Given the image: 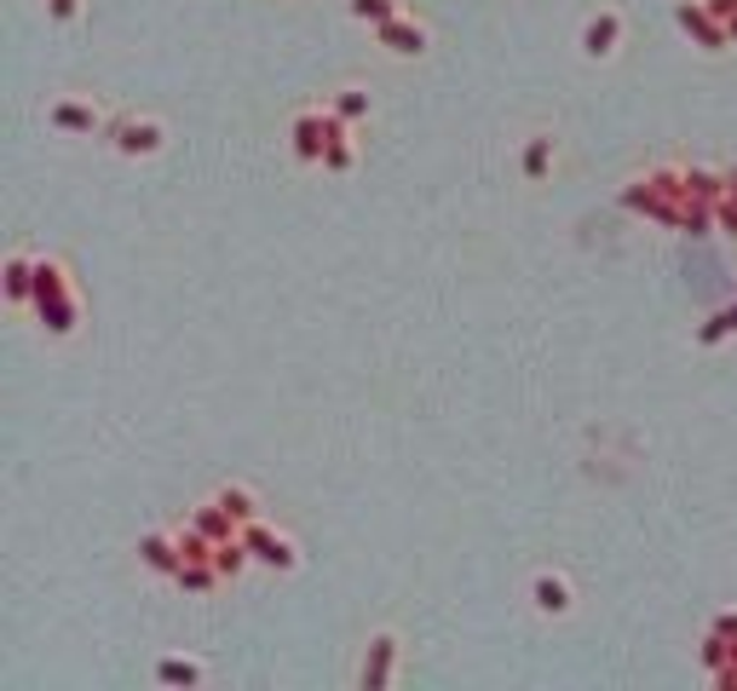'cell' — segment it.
Listing matches in <instances>:
<instances>
[{"label":"cell","mask_w":737,"mask_h":691,"mask_svg":"<svg viewBox=\"0 0 737 691\" xmlns=\"http://www.w3.org/2000/svg\"><path fill=\"white\" fill-rule=\"evenodd\" d=\"M622 207L628 214H646L668 231H680V207H686V167H657V173H640L628 191H622Z\"/></svg>","instance_id":"cell-1"},{"label":"cell","mask_w":737,"mask_h":691,"mask_svg":"<svg viewBox=\"0 0 737 691\" xmlns=\"http://www.w3.org/2000/svg\"><path fill=\"white\" fill-rule=\"evenodd\" d=\"M243 542H248V553H254V565H265V571H299V547H294V536H283V531H272V525H259V518H248V525H243Z\"/></svg>","instance_id":"cell-4"},{"label":"cell","mask_w":737,"mask_h":691,"mask_svg":"<svg viewBox=\"0 0 737 691\" xmlns=\"http://www.w3.org/2000/svg\"><path fill=\"white\" fill-rule=\"evenodd\" d=\"M323 167H328V173H352V167H357V150H352V138H346V133L323 150Z\"/></svg>","instance_id":"cell-26"},{"label":"cell","mask_w":737,"mask_h":691,"mask_svg":"<svg viewBox=\"0 0 737 691\" xmlns=\"http://www.w3.org/2000/svg\"><path fill=\"white\" fill-rule=\"evenodd\" d=\"M675 23L691 35V47H702V52H726V47H731V29L709 12V0H680V7H675Z\"/></svg>","instance_id":"cell-5"},{"label":"cell","mask_w":737,"mask_h":691,"mask_svg":"<svg viewBox=\"0 0 737 691\" xmlns=\"http://www.w3.org/2000/svg\"><path fill=\"white\" fill-rule=\"evenodd\" d=\"M397 12H404V0H352V18H357V23H368V29L392 23Z\"/></svg>","instance_id":"cell-24"},{"label":"cell","mask_w":737,"mask_h":691,"mask_svg":"<svg viewBox=\"0 0 737 691\" xmlns=\"http://www.w3.org/2000/svg\"><path fill=\"white\" fill-rule=\"evenodd\" d=\"M341 133H346V121L334 116V110H299V121H294V156L317 167L323 150H328Z\"/></svg>","instance_id":"cell-3"},{"label":"cell","mask_w":737,"mask_h":691,"mask_svg":"<svg viewBox=\"0 0 737 691\" xmlns=\"http://www.w3.org/2000/svg\"><path fill=\"white\" fill-rule=\"evenodd\" d=\"M190 525L203 531V536H208L214 547H219V542H230V536H243V525H237V518H230V513H225L219 502H203V507L190 513Z\"/></svg>","instance_id":"cell-14"},{"label":"cell","mask_w":737,"mask_h":691,"mask_svg":"<svg viewBox=\"0 0 737 691\" xmlns=\"http://www.w3.org/2000/svg\"><path fill=\"white\" fill-rule=\"evenodd\" d=\"M553 162H559V138L553 133H530L524 150H519V173H524L530 185H542L548 173H553Z\"/></svg>","instance_id":"cell-11"},{"label":"cell","mask_w":737,"mask_h":691,"mask_svg":"<svg viewBox=\"0 0 737 691\" xmlns=\"http://www.w3.org/2000/svg\"><path fill=\"white\" fill-rule=\"evenodd\" d=\"M156 680H161V685H203L208 669L196 663V656H161V663H156Z\"/></svg>","instance_id":"cell-21"},{"label":"cell","mask_w":737,"mask_h":691,"mask_svg":"<svg viewBox=\"0 0 737 691\" xmlns=\"http://www.w3.org/2000/svg\"><path fill=\"white\" fill-rule=\"evenodd\" d=\"M731 334H737V300H726L720 311H709V318L697 323L691 340H697V346H720V340H731Z\"/></svg>","instance_id":"cell-20"},{"label":"cell","mask_w":737,"mask_h":691,"mask_svg":"<svg viewBox=\"0 0 737 691\" xmlns=\"http://www.w3.org/2000/svg\"><path fill=\"white\" fill-rule=\"evenodd\" d=\"M36 318H41V329H47V334H58V340H70V334L81 329V300H76V294H58V300H41V305H36Z\"/></svg>","instance_id":"cell-12"},{"label":"cell","mask_w":737,"mask_h":691,"mask_svg":"<svg viewBox=\"0 0 737 691\" xmlns=\"http://www.w3.org/2000/svg\"><path fill=\"white\" fill-rule=\"evenodd\" d=\"M105 138H110V150L116 156H156L161 145H167V127L161 121H150V116H116L110 127H105Z\"/></svg>","instance_id":"cell-2"},{"label":"cell","mask_w":737,"mask_h":691,"mask_svg":"<svg viewBox=\"0 0 737 691\" xmlns=\"http://www.w3.org/2000/svg\"><path fill=\"white\" fill-rule=\"evenodd\" d=\"M715 231H720V220H715V202L686 196V207H680V236L702 242V236H715Z\"/></svg>","instance_id":"cell-16"},{"label":"cell","mask_w":737,"mask_h":691,"mask_svg":"<svg viewBox=\"0 0 737 691\" xmlns=\"http://www.w3.org/2000/svg\"><path fill=\"white\" fill-rule=\"evenodd\" d=\"M530 605L542 611V616H571L577 594H571V582H564L559 571H542V576L530 582Z\"/></svg>","instance_id":"cell-10"},{"label":"cell","mask_w":737,"mask_h":691,"mask_svg":"<svg viewBox=\"0 0 737 691\" xmlns=\"http://www.w3.org/2000/svg\"><path fill=\"white\" fill-rule=\"evenodd\" d=\"M47 12H52L58 23H70V18L81 12V0H47Z\"/></svg>","instance_id":"cell-28"},{"label":"cell","mask_w":737,"mask_h":691,"mask_svg":"<svg viewBox=\"0 0 737 691\" xmlns=\"http://www.w3.org/2000/svg\"><path fill=\"white\" fill-rule=\"evenodd\" d=\"M726 29H731V47H737V12H731V18H726Z\"/></svg>","instance_id":"cell-31"},{"label":"cell","mask_w":737,"mask_h":691,"mask_svg":"<svg viewBox=\"0 0 737 691\" xmlns=\"http://www.w3.org/2000/svg\"><path fill=\"white\" fill-rule=\"evenodd\" d=\"M139 565L156 576H179V565H185L179 536H139Z\"/></svg>","instance_id":"cell-13"},{"label":"cell","mask_w":737,"mask_h":691,"mask_svg":"<svg viewBox=\"0 0 737 691\" xmlns=\"http://www.w3.org/2000/svg\"><path fill=\"white\" fill-rule=\"evenodd\" d=\"M726 191H731V196H737V167H731V173H726Z\"/></svg>","instance_id":"cell-30"},{"label":"cell","mask_w":737,"mask_h":691,"mask_svg":"<svg viewBox=\"0 0 737 691\" xmlns=\"http://www.w3.org/2000/svg\"><path fill=\"white\" fill-rule=\"evenodd\" d=\"M214 502H219V507H225L230 518H237V525H248V518H259V496L248 490V484H225V490H219Z\"/></svg>","instance_id":"cell-22"},{"label":"cell","mask_w":737,"mask_h":691,"mask_svg":"<svg viewBox=\"0 0 737 691\" xmlns=\"http://www.w3.org/2000/svg\"><path fill=\"white\" fill-rule=\"evenodd\" d=\"M47 121H52L58 133H76V138H92V133L110 127L105 116H98V104H87V98H58L52 110H47Z\"/></svg>","instance_id":"cell-7"},{"label":"cell","mask_w":737,"mask_h":691,"mask_svg":"<svg viewBox=\"0 0 737 691\" xmlns=\"http://www.w3.org/2000/svg\"><path fill=\"white\" fill-rule=\"evenodd\" d=\"M58 294H76L70 289V265H63V260H36V305L41 300H58Z\"/></svg>","instance_id":"cell-17"},{"label":"cell","mask_w":737,"mask_h":691,"mask_svg":"<svg viewBox=\"0 0 737 691\" xmlns=\"http://www.w3.org/2000/svg\"><path fill=\"white\" fill-rule=\"evenodd\" d=\"M174 582H179V594H190V600H203V594H214V587H219L225 576L214 571V559H185Z\"/></svg>","instance_id":"cell-15"},{"label":"cell","mask_w":737,"mask_h":691,"mask_svg":"<svg viewBox=\"0 0 737 691\" xmlns=\"http://www.w3.org/2000/svg\"><path fill=\"white\" fill-rule=\"evenodd\" d=\"M715 220H720V231H726V236H737V196H731V191L715 202Z\"/></svg>","instance_id":"cell-27"},{"label":"cell","mask_w":737,"mask_h":691,"mask_svg":"<svg viewBox=\"0 0 737 691\" xmlns=\"http://www.w3.org/2000/svg\"><path fill=\"white\" fill-rule=\"evenodd\" d=\"M686 196L720 202L726 196V173H715V167H686Z\"/></svg>","instance_id":"cell-23"},{"label":"cell","mask_w":737,"mask_h":691,"mask_svg":"<svg viewBox=\"0 0 737 691\" xmlns=\"http://www.w3.org/2000/svg\"><path fill=\"white\" fill-rule=\"evenodd\" d=\"M715 634H726V640H737V611H720V616H715Z\"/></svg>","instance_id":"cell-29"},{"label":"cell","mask_w":737,"mask_h":691,"mask_svg":"<svg viewBox=\"0 0 737 691\" xmlns=\"http://www.w3.org/2000/svg\"><path fill=\"white\" fill-rule=\"evenodd\" d=\"M375 35H381V47H386L392 58H421V52H426V23L410 18V12H397V18L381 23Z\"/></svg>","instance_id":"cell-8"},{"label":"cell","mask_w":737,"mask_h":691,"mask_svg":"<svg viewBox=\"0 0 737 691\" xmlns=\"http://www.w3.org/2000/svg\"><path fill=\"white\" fill-rule=\"evenodd\" d=\"M328 110L341 116L346 127H357V121H368V116H375V98H368V87H341V93H334V104H328Z\"/></svg>","instance_id":"cell-19"},{"label":"cell","mask_w":737,"mask_h":691,"mask_svg":"<svg viewBox=\"0 0 737 691\" xmlns=\"http://www.w3.org/2000/svg\"><path fill=\"white\" fill-rule=\"evenodd\" d=\"M397 651H404V640H397L392 629H381L375 640H368L363 663H357V685H363V691H375V685H392V674H397Z\"/></svg>","instance_id":"cell-6"},{"label":"cell","mask_w":737,"mask_h":691,"mask_svg":"<svg viewBox=\"0 0 737 691\" xmlns=\"http://www.w3.org/2000/svg\"><path fill=\"white\" fill-rule=\"evenodd\" d=\"M617 47H622V12H611V7L593 12V18L582 23V52L606 64V58H617Z\"/></svg>","instance_id":"cell-9"},{"label":"cell","mask_w":737,"mask_h":691,"mask_svg":"<svg viewBox=\"0 0 737 691\" xmlns=\"http://www.w3.org/2000/svg\"><path fill=\"white\" fill-rule=\"evenodd\" d=\"M7 300L12 305H36V260H23V254L7 260Z\"/></svg>","instance_id":"cell-18"},{"label":"cell","mask_w":737,"mask_h":691,"mask_svg":"<svg viewBox=\"0 0 737 691\" xmlns=\"http://www.w3.org/2000/svg\"><path fill=\"white\" fill-rule=\"evenodd\" d=\"M174 536H179V553H185V559H214V542L196 531V525H179Z\"/></svg>","instance_id":"cell-25"}]
</instances>
